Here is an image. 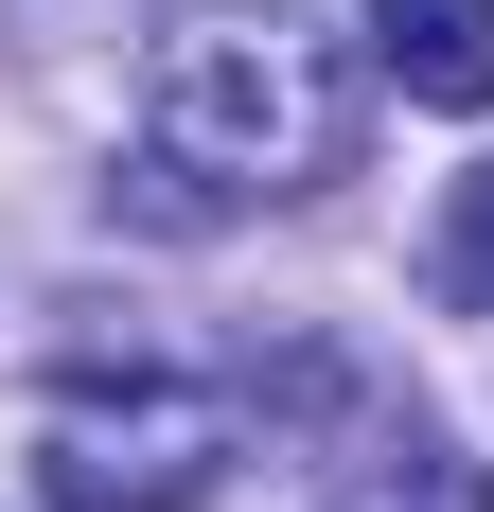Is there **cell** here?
I'll use <instances>...</instances> for the list:
<instances>
[{
    "label": "cell",
    "mask_w": 494,
    "mask_h": 512,
    "mask_svg": "<svg viewBox=\"0 0 494 512\" xmlns=\"http://www.w3.org/2000/svg\"><path fill=\"white\" fill-rule=\"evenodd\" d=\"M142 124L212 195H318L353 159V71L300 0H159L142 18Z\"/></svg>",
    "instance_id": "6da1fadb"
},
{
    "label": "cell",
    "mask_w": 494,
    "mask_h": 512,
    "mask_svg": "<svg viewBox=\"0 0 494 512\" xmlns=\"http://www.w3.org/2000/svg\"><path fill=\"white\" fill-rule=\"evenodd\" d=\"M230 442H247V424L212 407V389H53V407H36L53 512H212Z\"/></svg>",
    "instance_id": "7a4b0ae2"
},
{
    "label": "cell",
    "mask_w": 494,
    "mask_h": 512,
    "mask_svg": "<svg viewBox=\"0 0 494 512\" xmlns=\"http://www.w3.org/2000/svg\"><path fill=\"white\" fill-rule=\"evenodd\" d=\"M371 71L406 106H494V0H371Z\"/></svg>",
    "instance_id": "3957f363"
},
{
    "label": "cell",
    "mask_w": 494,
    "mask_h": 512,
    "mask_svg": "<svg viewBox=\"0 0 494 512\" xmlns=\"http://www.w3.org/2000/svg\"><path fill=\"white\" fill-rule=\"evenodd\" d=\"M336 512H494V477L459 460V442H371V460H336Z\"/></svg>",
    "instance_id": "277c9868"
},
{
    "label": "cell",
    "mask_w": 494,
    "mask_h": 512,
    "mask_svg": "<svg viewBox=\"0 0 494 512\" xmlns=\"http://www.w3.org/2000/svg\"><path fill=\"white\" fill-rule=\"evenodd\" d=\"M424 283H442L459 318H494V159H477V177L442 195V248H424Z\"/></svg>",
    "instance_id": "5b68a950"
}]
</instances>
